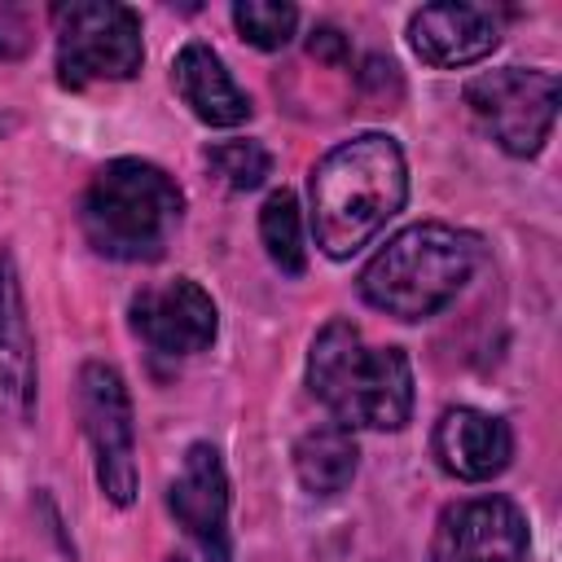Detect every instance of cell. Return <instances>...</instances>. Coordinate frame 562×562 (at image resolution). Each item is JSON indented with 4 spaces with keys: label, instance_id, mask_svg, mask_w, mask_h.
<instances>
[{
    "label": "cell",
    "instance_id": "obj_14",
    "mask_svg": "<svg viewBox=\"0 0 562 562\" xmlns=\"http://www.w3.org/2000/svg\"><path fill=\"white\" fill-rule=\"evenodd\" d=\"M171 83L180 101L193 110L198 123L206 127H237L250 119V97L224 66V57L206 40H189L176 61H171Z\"/></svg>",
    "mask_w": 562,
    "mask_h": 562
},
{
    "label": "cell",
    "instance_id": "obj_20",
    "mask_svg": "<svg viewBox=\"0 0 562 562\" xmlns=\"http://www.w3.org/2000/svg\"><path fill=\"white\" fill-rule=\"evenodd\" d=\"M347 35L338 31V26H329V22H321L312 35H307V57H316V61H325V66H342L347 61Z\"/></svg>",
    "mask_w": 562,
    "mask_h": 562
},
{
    "label": "cell",
    "instance_id": "obj_11",
    "mask_svg": "<svg viewBox=\"0 0 562 562\" xmlns=\"http://www.w3.org/2000/svg\"><path fill=\"white\" fill-rule=\"evenodd\" d=\"M40 400V364H35V329L26 316L22 277L13 250L0 246V422L26 426Z\"/></svg>",
    "mask_w": 562,
    "mask_h": 562
},
{
    "label": "cell",
    "instance_id": "obj_16",
    "mask_svg": "<svg viewBox=\"0 0 562 562\" xmlns=\"http://www.w3.org/2000/svg\"><path fill=\"white\" fill-rule=\"evenodd\" d=\"M259 241L285 277H299L307 268V241H303V211L290 189H272L259 206Z\"/></svg>",
    "mask_w": 562,
    "mask_h": 562
},
{
    "label": "cell",
    "instance_id": "obj_12",
    "mask_svg": "<svg viewBox=\"0 0 562 562\" xmlns=\"http://www.w3.org/2000/svg\"><path fill=\"white\" fill-rule=\"evenodd\" d=\"M430 448H435V461L443 474H452L461 483H492L514 461V430L496 413L457 404V408L439 413V422L430 430Z\"/></svg>",
    "mask_w": 562,
    "mask_h": 562
},
{
    "label": "cell",
    "instance_id": "obj_5",
    "mask_svg": "<svg viewBox=\"0 0 562 562\" xmlns=\"http://www.w3.org/2000/svg\"><path fill=\"white\" fill-rule=\"evenodd\" d=\"M57 83L83 92L92 83H123L145 66L140 13L119 0H70L53 9Z\"/></svg>",
    "mask_w": 562,
    "mask_h": 562
},
{
    "label": "cell",
    "instance_id": "obj_4",
    "mask_svg": "<svg viewBox=\"0 0 562 562\" xmlns=\"http://www.w3.org/2000/svg\"><path fill=\"white\" fill-rule=\"evenodd\" d=\"M184 215V189L149 158H110L79 198L83 241L114 263L162 259Z\"/></svg>",
    "mask_w": 562,
    "mask_h": 562
},
{
    "label": "cell",
    "instance_id": "obj_7",
    "mask_svg": "<svg viewBox=\"0 0 562 562\" xmlns=\"http://www.w3.org/2000/svg\"><path fill=\"white\" fill-rule=\"evenodd\" d=\"M465 105L496 149L509 158H536L558 119V75L536 66L483 70L465 83Z\"/></svg>",
    "mask_w": 562,
    "mask_h": 562
},
{
    "label": "cell",
    "instance_id": "obj_18",
    "mask_svg": "<svg viewBox=\"0 0 562 562\" xmlns=\"http://www.w3.org/2000/svg\"><path fill=\"white\" fill-rule=\"evenodd\" d=\"M233 26L237 35L259 48V53H277L294 40V26H299V9L294 4H281V0H237L233 4Z\"/></svg>",
    "mask_w": 562,
    "mask_h": 562
},
{
    "label": "cell",
    "instance_id": "obj_19",
    "mask_svg": "<svg viewBox=\"0 0 562 562\" xmlns=\"http://www.w3.org/2000/svg\"><path fill=\"white\" fill-rule=\"evenodd\" d=\"M31 44H35V35H31V13H26L22 4H4V0H0V61L26 57Z\"/></svg>",
    "mask_w": 562,
    "mask_h": 562
},
{
    "label": "cell",
    "instance_id": "obj_21",
    "mask_svg": "<svg viewBox=\"0 0 562 562\" xmlns=\"http://www.w3.org/2000/svg\"><path fill=\"white\" fill-rule=\"evenodd\" d=\"M9 127H13V119H0V136H4V132H9Z\"/></svg>",
    "mask_w": 562,
    "mask_h": 562
},
{
    "label": "cell",
    "instance_id": "obj_3",
    "mask_svg": "<svg viewBox=\"0 0 562 562\" xmlns=\"http://www.w3.org/2000/svg\"><path fill=\"white\" fill-rule=\"evenodd\" d=\"M307 391L347 430H404L413 417V364L400 347H369L334 316L307 347Z\"/></svg>",
    "mask_w": 562,
    "mask_h": 562
},
{
    "label": "cell",
    "instance_id": "obj_15",
    "mask_svg": "<svg viewBox=\"0 0 562 562\" xmlns=\"http://www.w3.org/2000/svg\"><path fill=\"white\" fill-rule=\"evenodd\" d=\"M360 465V448H356V430L338 426V422H321L307 435H299L294 443V474L303 483V492L312 496H338L351 487Z\"/></svg>",
    "mask_w": 562,
    "mask_h": 562
},
{
    "label": "cell",
    "instance_id": "obj_10",
    "mask_svg": "<svg viewBox=\"0 0 562 562\" xmlns=\"http://www.w3.org/2000/svg\"><path fill=\"white\" fill-rule=\"evenodd\" d=\"M228 470L215 443L198 439L184 448L176 479L167 483V509L176 527L202 549L206 562H233L228 540Z\"/></svg>",
    "mask_w": 562,
    "mask_h": 562
},
{
    "label": "cell",
    "instance_id": "obj_1",
    "mask_svg": "<svg viewBox=\"0 0 562 562\" xmlns=\"http://www.w3.org/2000/svg\"><path fill=\"white\" fill-rule=\"evenodd\" d=\"M404 198L408 162L395 136L360 132L338 140L307 176L312 237L329 259H351L404 211Z\"/></svg>",
    "mask_w": 562,
    "mask_h": 562
},
{
    "label": "cell",
    "instance_id": "obj_13",
    "mask_svg": "<svg viewBox=\"0 0 562 562\" xmlns=\"http://www.w3.org/2000/svg\"><path fill=\"white\" fill-rule=\"evenodd\" d=\"M496 44H501V18L483 4L443 0V4H422L408 18V48L435 70L474 66L492 57Z\"/></svg>",
    "mask_w": 562,
    "mask_h": 562
},
{
    "label": "cell",
    "instance_id": "obj_22",
    "mask_svg": "<svg viewBox=\"0 0 562 562\" xmlns=\"http://www.w3.org/2000/svg\"><path fill=\"white\" fill-rule=\"evenodd\" d=\"M167 562H180V558H167Z\"/></svg>",
    "mask_w": 562,
    "mask_h": 562
},
{
    "label": "cell",
    "instance_id": "obj_8",
    "mask_svg": "<svg viewBox=\"0 0 562 562\" xmlns=\"http://www.w3.org/2000/svg\"><path fill=\"white\" fill-rule=\"evenodd\" d=\"M127 316H132V334L154 356H171V360L206 351L220 334L215 299L193 277H167L140 285L127 303Z\"/></svg>",
    "mask_w": 562,
    "mask_h": 562
},
{
    "label": "cell",
    "instance_id": "obj_9",
    "mask_svg": "<svg viewBox=\"0 0 562 562\" xmlns=\"http://www.w3.org/2000/svg\"><path fill=\"white\" fill-rule=\"evenodd\" d=\"M527 549V518L509 496H465L439 514L430 562H522Z\"/></svg>",
    "mask_w": 562,
    "mask_h": 562
},
{
    "label": "cell",
    "instance_id": "obj_6",
    "mask_svg": "<svg viewBox=\"0 0 562 562\" xmlns=\"http://www.w3.org/2000/svg\"><path fill=\"white\" fill-rule=\"evenodd\" d=\"M75 413L79 430L92 452L97 487L110 505L127 509L136 501L140 474H136V422H132V395L114 364L88 360L75 378Z\"/></svg>",
    "mask_w": 562,
    "mask_h": 562
},
{
    "label": "cell",
    "instance_id": "obj_17",
    "mask_svg": "<svg viewBox=\"0 0 562 562\" xmlns=\"http://www.w3.org/2000/svg\"><path fill=\"white\" fill-rule=\"evenodd\" d=\"M202 162L233 193H250L272 176V154L259 140H215L202 149Z\"/></svg>",
    "mask_w": 562,
    "mask_h": 562
},
{
    "label": "cell",
    "instance_id": "obj_2",
    "mask_svg": "<svg viewBox=\"0 0 562 562\" xmlns=\"http://www.w3.org/2000/svg\"><path fill=\"white\" fill-rule=\"evenodd\" d=\"M483 263V237L457 224L422 220L386 237L378 255L360 268V299L395 321H426L443 312L479 272Z\"/></svg>",
    "mask_w": 562,
    "mask_h": 562
}]
</instances>
